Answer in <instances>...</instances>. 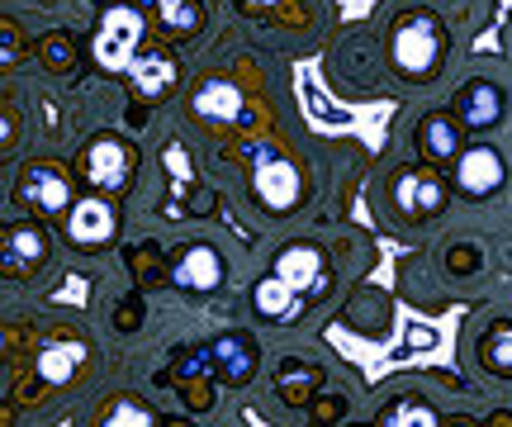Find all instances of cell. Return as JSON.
<instances>
[{"label": "cell", "instance_id": "cell-1", "mask_svg": "<svg viewBox=\"0 0 512 427\" xmlns=\"http://www.w3.org/2000/svg\"><path fill=\"white\" fill-rule=\"evenodd\" d=\"M138 43H143V15L133 5H110L100 24H95L91 38V57L105 67V72H133L138 62Z\"/></svg>", "mask_w": 512, "mask_h": 427}, {"label": "cell", "instance_id": "cell-2", "mask_svg": "<svg viewBox=\"0 0 512 427\" xmlns=\"http://www.w3.org/2000/svg\"><path fill=\"white\" fill-rule=\"evenodd\" d=\"M441 48H446L441 24L427 10L399 19V29H394V67L403 76H427L441 62Z\"/></svg>", "mask_w": 512, "mask_h": 427}, {"label": "cell", "instance_id": "cell-3", "mask_svg": "<svg viewBox=\"0 0 512 427\" xmlns=\"http://www.w3.org/2000/svg\"><path fill=\"white\" fill-rule=\"evenodd\" d=\"M252 190L256 200L266 209H294L299 205V171H294V162H285V157H261L252 167Z\"/></svg>", "mask_w": 512, "mask_h": 427}, {"label": "cell", "instance_id": "cell-4", "mask_svg": "<svg viewBox=\"0 0 512 427\" xmlns=\"http://www.w3.org/2000/svg\"><path fill=\"white\" fill-rule=\"evenodd\" d=\"M171 280H176V290H190V295H209V290H219L223 285V257L214 247H185L176 266H171Z\"/></svg>", "mask_w": 512, "mask_h": 427}, {"label": "cell", "instance_id": "cell-5", "mask_svg": "<svg viewBox=\"0 0 512 427\" xmlns=\"http://www.w3.org/2000/svg\"><path fill=\"white\" fill-rule=\"evenodd\" d=\"M86 176H91L95 190L114 195V190L133 176V152H128L119 138H100V143H91V152H86Z\"/></svg>", "mask_w": 512, "mask_h": 427}, {"label": "cell", "instance_id": "cell-6", "mask_svg": "<svg viewBox=\"0 0 512 427\" xmlns=\"http://www.w3.org/2000/svg\"><path fill=\"white\" fill-rule=\"evenodd\" d=\"M114 228H119V219H114L110 200H76L67 214V238L76 247H105L114 238Z\"/></svg>", "mask_w": 512, "mask_h": 427}, {"label": "cell", "instance_id": "cell-7", "mask_svg": "<svg viewBox=\"0 0 512 427\" xmlns=\"http://www.w3.org/2000/svg\"><path fill=\"white\" fill-rule=\"evenodd\" d=\"M19 200L43 209V214H62L67 200H72V190H67V176H62V171H53L48 162H34V167L24 171V181H19Z\"/></svg>", "mask_w": 512, "mask_h": 427}, {"label": "cell", "instance_id": "cell-8", "mask_svg": "<svg viewBox=\"0 0 512 427\" xmlns=\"http://www.w3.org/2000/svg\"><path fill=\"white\" fill-rule=\"evenodd\" d=\"M456 181L470 195H494L508 181V167H503V157L494 148H465L456 162Z\"/></svg>", "mask_w": 512, "mask_h": 427}, {"label": "cell", "instance_id": "cell-9", "mask_svg": "<svg viewBox=\"0 0 512 427\" xmlns=\"http://www.w3.org/2000/svg\"><path fill=\"white\" fill-rule=\"evenodd\" d=\"M503 119V91L494 81H470L465 95H460V124L465 129H489Z\"/></svg>", "mask_w": 512, "mask_h": 427}, {"label": "cell", "instance_id": "cell-10", "mask_svg": "<svg viewBox=\"0 0 512 427\" xmlns=\"http://www.w3.org/2000/svg\"><path fill=\"white\" fill-rule=\"evenodd\" d=\"M209 361H214V375H219V380H233V385H238V380H247V375L256 371V347L247 337L228 333L209 347Z\"/></svg>", "mask_w": 512, "mask_h": 427}, {"label": "cell", "instance_id": "cell-11", "mask_svg": "<svg viewBox=\"0 0 512 427\" xmlns=\"http://www.w3.org/2000/svg\"><path fill=\"white\" fill-rule=\"evenodd\" d=\"M271 276H280L290 290H318V280H323V257L313 252V247H285L280 257H275V271Z\"/></svg>", "mask_w": 512, "mask_h": 427}, {"label": "cell", "instance_id": "cell-12", "mask_svg": "<svg viewBox=\"0 0 512 427\" xmlns=\"http://www.w3.org/2000/svg\"><path fill=\"white\" fill-rule=\"evenodd\" d=\"M43 252H48V242H43V228H34V223H15L5 233V271L10 276H24L29 266H38Z\"/></svg>", "mask_w": 512, "mask_h": 427}, {"label": "cell", "instance_id": "cell-13", "mask_svg": "<svg viewBox=\"0 0 512 427\" xmlns=\"http://www.w3.org/2000/svg\"><path fill=\"white\" fill-rule=\"evenodd\" d=\"M171 86H176V62H171V53H143L133 62V91L143 95V100H162Z\"/></svg>", "mask_w": 512, "mask_h": 427}, {"label": "cell", "instance_id": "cell-14", "mask_svg": "<svg viewBox=\"0 0 512 427\" xmlns=\"http://www.w3.org/2000/svg\"><path fill=\"white\" fill-rule=\"evenodd\" d=\"M195 114L214 119V124H233V119H242V91L233 81H204L195 91Z\"/></svg>", "mask_w": 512, "mask_h": 427}, {"label": "cell", "instance_id": "cell-15", "mask_svg": "<svg viewBox=\"0 0 512 427\" xmlns=\"http://www.w3.org/2000/svg\"><path fill=\"white\" fill-rule=\"evenodd\" d=\"M299 304H304V295H299V290H290L280 276H266L261 285H256V314H266L271 323L299 318Z\"/></svg>", "mask_w": 512, "mask_h": 427}, {"label": "cell", "instance_id": "cell-16", "mask_svg": "<svg viewBox=\"0 0 512 427\" xmlns=\"http://www.w3.org/2000/svg\"><path fill=\"white\" fill-rule=\"evenodd\" d=\"M394 195H399V209H403V214H413V219H422V214H437L441 200H446L432 176H403Z\"/></svg>", "mask_w": 512, "mask_h": 427}, {"label": "cell", "instance_id": "cell-17", "mask_svg": "<svg viewBox=\"0 0 512 427\" xmlns=\"http://www.w3.org/2000/svg\"><path fill=\"white\" fill-rule=\"evenodd\" d=\"M76 366H81V342H48L38 352V380H48V385H67Z\"/></svg>", "mask_w": 512, "mask_h": 427}, {"label": "cell", "instance_id": "cell-18", "mask_svg": "<svg viewBox=\"0 0 512 427\" xmlns=\"http://www.w3.org/2000/svg\"><path fill=\"white\" fill-rule=\"evenodd\" d=\"M422 148H427V157H437V162H446V157H460V124L456 119H446V114H432L427 124H422Z\"/></svg>", "mask_w": 512, "mask_h": 427}, {"label": "cell", "instance_id": "cell-19", "mask_svg": "<svg viewBox=\"0 0 512 427\" xmlns=\"http://www.w3.org/2000/svg\"><path fill=\"white\" fill-rule=\"evenodd\" d=\"M384 427H441L432 404H422V399H399L394 409L384 413Z\"/></svg>", "mask_w": 512, "mask_h": 427}, {"label": "cell", "instance_id": "cell-20", "mask_svg": "<svg viewBox=\"0 0 512 427\" xmlns=\"http://www.w3.org/2000/svg\"><path fill=\"white\" fill-rule=\"evenodd\" d=\"M484 361L494 366V371L512 375V323H494L489 337H484Z\"/></svg>", "mask_w": 512, "mask_h": 427}, {"label": "cell", "instance_id": "cell-21", "mask_svg": "<svg viewBox=\"0 0 512 427\" xmlns=\"http://www.w3.org/2000/svg\"><path fill=\"white\" fill-rule=\"evenodd\" d=\"M162 19H166V29H181V34H190V29H200V5H195V0H166Z\"/></svg>", "mask_w": 512, "mask_h": 427}, {"label": "cell", "instance_id": "cell-22", "mask_svg": "<svg viewBox=\"0 0 512 427\" xmlns=\"http://www.w3.org/2000/svg\"><path fill=\"white\" fill-rule=\"evenodd\" d=\"M309 385H318V375H313L309 366H285V371H280V394H285V399H304Z\"/></svg>", "mask_w": 512, "mask_h": 427}, {"label": "cell", "instance_id": "cell-23", "mask_svg": "<svg viewBox=\"0 0 512 427\" xmlns=\"http://www.w3.org/2000/svg\"><path fill=\"white\" fill-rule=\"evenodd\" d=\"M100 427H152V413L138 409V404H128V399H119V404L110 409V418H105Z\"/></svg>", "mask_w": 512, "mask_h": 427}, {"label": "cell", "instance_id": "cell-24", "mask_svg": "<svg viewBox=\"0 0 512 427\" xmlns=\"http://www.w3.org/2000/svg\"><path fill=\"white\" fill-rule=\"evenodd\" d=\"M48 67L53 72H62V67H72V43H62V38H48Z\"/></svg>", "mask_w": 512, "mask_h": 427}, {"label": "cell", "instance_id": "cell-25", "mask_svg": "<svg viewBox=\"0 0 512 427\" xmlns=\"http://www.w3.org/2000/svg\"><path fill=\"white\" fill-rule=\"evenodd\" d=\"M361 5H375V0H342V15H361Z\"/></svg>", "mask_w": 512, "mask_h": 427}, {"label": "cell", "instance_id": "cell-26", "mask_svg": "<svg viewBox=\"0 0 512 427\" xmlns=\"http://www.w3.org/2000/svg\"><path fill=\"white\" fill-rule=\"evenodd\" d=\"M451 427H475V423H470V418H456V423H451Z\"/></svg>", "mask_w": 512, "mask_h": 427}, {"label": "cell", "instance_id": "cell-27", "mask_svg": "<svg viewBox=\"0 0 512 427\" xmlns=\"http://www.w3.org/2000/svg\"><path fill=\"white\" fill-rule=\"evenodd\" d=\"M252 5H275V0H252Z\"/></svg>", "mask_w": 512, "mask_h": 427}, {"label": "cell", "instance_id": "cell-28", "mask_svg": "<svg viewBox=\"0 0 512 427\" xmlns=\"http://www.w3.org/2000/svg\"><path fill=\"white\" fill-rule=\"evenodd\" d=\"M152 5H166V0H152Z\"/></svg>", "mask_w": 512, "mask_h": 427}, {"label": "cell", "instance_id": "cell-29", "mask_svg": "<svg viewBox=\"0 0 512 427\" xmlns=\"http://www.w3.org/2000/svg\"><path fill=\"white\" fill-rule=\"evenodd\" d=\"M494 427H503V423H494Z\"/></svg>", "mask_w": 512, "mask_h": 427}]
</instances>
